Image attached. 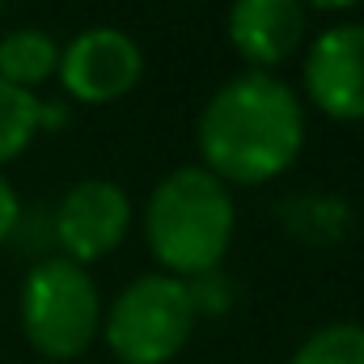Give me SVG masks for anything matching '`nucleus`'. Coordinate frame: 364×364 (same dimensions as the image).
<instances>
[{
  "label": "nucleus",
  "instance_id": "obj_1",
  "mask_svg": "<svg viewBox=\"0 0 364 364\" xmlns=\"http://www.w3.org/2000/svg\"><path fill=\"white\" fill-rule=\"evenodd\" d=\"M305 144V114L296 93L267 73L233 77L199 114L203 170L220 182H272Z\"/></svg>",
  "mask_w": 364,
  "mask_h": 364
},
{
  "label": "nucleus",
  "instance_id": "obj_2",
  "mask_svg": "<svg viewBox=\"0 0 364 364\" xmlns=\"http://www.w3.org/2000/svg\"><path fill=\"white\" fill-rule=\"evenodd\" d=\"M149 246L178 275H208L233 242V199L203 166H182L149 195Z\"/></svg>",
  "mask_w": 364,
  "mask_h": 364
},
{
  "label": "nucleus",
  "instance_id": "obj_3",
  "mask_svg": "<svg viewBox=\"0 0 364 364\" xmlns=\"http://www.w3.org/2000/svg\"><path fill=\"white\" fill-rule=\"evenodd\" d=\"M97 288L73 259H43L21 288V326L34 352L51 360L81 356L97 335Z\"/></svg>",
  "mask_w": 364,
  "mask_h": 364
},
{
  "label": "nucleus",
  "instance_id": "obj_4",
  "mask_svg": "<svg viewBox=\"0 0 364 364\" xmlns=\"http://www.w3.org/2000/svg\"><path fill=\"white\" fill-rule=\"evenodd\" d=\"M191 284L174 275H140L119 292L106 318V343L123 364H166L191 339Z\"/></svg>",
  "mask_w": 364,
  "mask_h": 364
},
{
  "label": "nucleus",
  "instance_id": "obj_5",
  "mask_svg": "<svg viewBox=\"0 0 364 364\" xmlns=\"http://www.w3.org/2000/svg\"><path fill=\"white\" fill-rule=\"evenodd\" d=\"M144 73V55L136 47L132 34L123 30H110V26H97L77 34L64 51H60V81L64 90L90 106L102 102H114L123 93L136 90Z\"/></svg>",
  "mask_w": 364,
  "mask_h": 364
},
{
  "label": "nucleus",
  "instance_id": "obj_6",
  "mask_svg": "<svg viewBox=\"0 0 364 364\" xmlns=\"http://www.w3.org/2000/svg\"><path fill=\"white\" fill-rule=\"evenodd\" d=\"M127 225H132V203L106 178L77 182L55 208V237L73 263L106 259L127 237Z\"/></svg>",
  "mask_w": 364,
  "mask_h": 364
},
{
  "label": "nucleus",
  "instance_id": "obj_7",
  "mask_svg": "<svg viewBox=\"0 0 364 364\" xmlns=\"http://www.w3.org/2000/svg\"><path fill=\"white\" fill-rule=\"evenodd\" d=\"M305 90L339 123L364 119V26H331L305 55Z\"/></svg>",
  "mask_w": 364,
  "mask_h": 364
},
{
  "label": "nucleus",
  "instance_id": "obj_8",
  "mask_svg": "<svg viewBox=\"0 0 364 364\" xmlns=\"http://www.w3.org/2000/svg\"><path fill=\"white\" fill-rule=\"evenodd\" d=\"M305 38L301 0H233L229 9V43L242 60L272 68L284 64Z\"/></svg>",
  "mask_w": 364,
  "mask_h": 364
},
{
  "label": "nucleus",
  "instance_id": "obj_9",
  "mask_svg": "<svg viewBox=\"0 0 364 364\" xmlns=\"http://www.w3.org/2000/svg\"><path fill=\"white\" fill-rule=\"evenodd\" d=\"M60 68V47L43 30H13L0 38V81L30 90Z\"/></svg>",
  "mask_w": 364,
  "mask_h": 364
},
{
  "label": "nucleus",
  "instance_id": "obj_10",
  "mask_svg": "<svg viewBox=\"0 0 364 364\" xmlns=\"http://www.w3.org/2000/svg\"><path fill=\"white\" fill-rule=\"evenodd\" d=\"M38 127H43V102L30 90L0 81V166L21 157Z\"/></svg>",
  "mask_w": 364,
  "mask_h": 364
},
{
  "label": "nucleus",
  "instance_id": "obj_11",
  "mask_svg": "<svg viewBox=\"0 0 364 364\" xmlns=\"http://www.w3.org/2000/svg\"><path fill=\"white\" fill-rule=\"evenodd\" d=\"M292 364H364V326L335 322V326L314 331L296 348Z\"/></svg>",
  "mask_w": 364,
  "mask_h": 364
},
{
  "label": "nucleus",
  "instance_id": "obj_12",
  "mask_svg": "<svg viewBox=\"0 0 364 364\" xmlns=\"http://www.w3.org/2000/svg\"><path fill=\"white\" fill-rule=\"evenodd\" d=\"M17 212H21V203H17V195H13V186L0 178V242L13 233V225H17Z\"/></svg>",
  "mask_w": 364,
  "mask_h": 364
},
{
  "label": "nucleus",
  "instance_id": "obj_13",
  "mask_svg": "<svg viewBox=\"0 0 364 364\" xmlns=\"http://www.w3.org/2000/svg\"><path fill=\"white\" fill-rule=\"evenodd\" d=\"M305 4H309V9H322V13H339V9H352L356 0H301V9H305Z\"/></svg>",
  "mask_w": 364,
  "mask_h": 364
},
{
  "label": "nucleus",
  "instance_id": "obj_14",
  "mask_svg": "<svg viewBox=\"0 0 364 364\" xmlns=\"http://www.w3.org/2000/svg\"><path fill=\"white\" fill-rule=\"evenodd\" d=\"M4 4H9V0H0V9H4Z\"/></svg>",
  "mask_w": 364,
  "mask_h": 364
}]
</instances>
